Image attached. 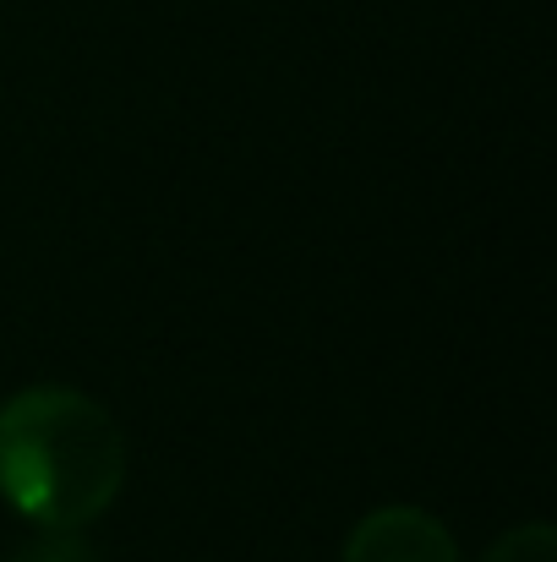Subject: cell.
I'll use <instances>...</instances> for the list:
<instances>
[{"mask_svg": "<svg viewBox=\"0 0 557 562\" xmlns=\"http://www.w3.org/2000/svg\"><path fill=\"white\" fill-rule=\"evenodd\" d=\"M11 562H104L82 530H44V541L11 552Z\"/></svg>", "mask_w": 557, "mask_h": 562, "instance_id": "obj_4", "label": "cell"}, {"mask_svg": "<svg viewBox=\"0 0 557 562\" xmlns=\"http://www.w3.org/2000/svg\"><path fill=\"white\" fill-rule=\"evenodd\" d=\"M339 562H459V547L443 519L410 503H382L361 514Z\"/></svg>", "mask_w": 557, "mask_h": 562, "instance_id": "obj_2", "label": "cell"}, {"mask_svg": "<svg viewBox=\"0 0 557 562\" xmlns=\"http://www.w3.org/2000/svg\"><path fill=\"white\" fill-rule=\"evenodd\" d=\"M126 486V437L115 415L60 382L0 404V503L38 530H88Z\"/></svg>", "mask_w": 557, "mask_h": 562, "instance_id": "obj_1", "label": "cell"}, {"mask_svg": "<svg viewBox=\"0 0 557 562\" xmlns=\"http://www.w3.org/2000/svg\"><path fill=\"white\" fill-rule=\"evenodd\" d=\"M481 562H557V536L553 525H520V530H509V536H498L492 547H487V558Z\"/></svg>", "mask_w": 557, "mask_h": 562, "instance_id": "obj_3", "label": "cell"}]
</instances>
